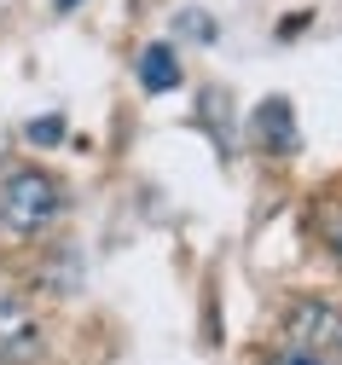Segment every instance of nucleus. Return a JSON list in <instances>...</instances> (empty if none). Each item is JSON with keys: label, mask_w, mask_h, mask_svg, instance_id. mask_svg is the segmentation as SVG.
I'll use <instances>...</instances> for the list:
<instances>
[{"label": "nucleus", "mask_w": 342, "mask_h": 365, "mask_svg": "<svg viewBox=\"0 0 342 365\" xmlns=\"http://www.w3.org/2000/svg\"><path fill=\"white\" fill-rule=\"evenodd\" d=\"M64 209V186L41 168H18L6 186H0V232L6 238H29L41 226H53Z\"/></svg>", "instance_id": "f257e3e1"}, {"label": "nucleus", "mask_w": 342, "mask_h": 365, "mask_svg": "<svg viewBox=\"0 0 342 365\" xmlns=\"http://www.w3.org/2000/svg\"><path fill=\"white\" fill-rule=\"evenodd\" d=\"M284 331H290V342H296V354H313V359L342 354V313L325 307V302H302L284 319Z\"/></svg>", "instance_id": "f03ea898"}, {"label": "nucleus", "mask_w": 342, "mask_h": 365, "mask_svg": "<svg viewBox=\"0 0 342 365\" xmlns=\"http://www.w3.org/2000/svg\"><path fill=\"white\" fill-rule=\"evenodd\" d=\"M256 133H261V145L273 157H290L296 151V116H290V99H267L256 110Z\"/></svg>", "instance_id": "7ed1b4c3"}, {"label": "nucleus", "mask_w": 342, "mask_h": 365, "mask_svg": "<svg viewBox=\"0 0 342 365\" xmlns=\"http://www.w3.org/2000/svg\"><path fill=\"white\" fill-rule=\"evenodd\" d=\"M139 81H145V93H169V87H180V58H174V47H145V53H139Z\"/></svg>", "instance_id": "20e7f679"}, {"label": "nucleus", "mask_w": 342, "mask_h": 365, "mask_svg": "<svg viewBox=\"0 0 342 365\" xmlns=\"http://www.w3.org/2000/svg\"><path fill=\"white\" fill-rule=\"evenodd\" d=\"M313 226H319L325 250L342 261V197H325V203H319V215H313Z\"/></svg>", "instance_id": "39448f33"}, {"label": "nucleus", "mask_w": 342, "mask_h": 365, "mask_svg": "<svg viewBox=\"0 0 342 365\" xmlns=\"http://www.w3.org/2000/svg\"><path fill=\"white\" fill-rule=\"evenodd\" d=\"M29 140H35V145H53V140H64V122H59V116H41V122H29Z\"/></svg>", "instance_id": "423d86ee"}, {"label": "nucleus", "mask_w": 342, "mask_h": 365, "mask_svg": "<svg viewBox=\"0 0 342 365\" xmlns=\"http://www.w3.org/2000/svg\"><path fill=\"white\" fill-rule=\"evenodd\" d=\"M267 365H331V359H313V354H296V348H290V354H278V359H267Z\"/></svg>", "instance_id": "0eeeda50"}, {"label": "nucleus", "mask_w": 342, "mask_h": 365, "mask_svg": "<svg viewBox=\"0 0 342 365\" xmlns=\"http://www.w3.org/2000/svg\"><path fill=\"white\" fill-rule=\"evenodd\" d=\"M70 6H81V0H59V12H70Z\"/></svg>", "instance_id": "6e6552de"}]
</instances>
